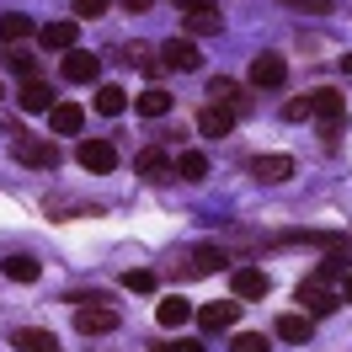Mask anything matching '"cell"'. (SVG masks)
I'll return each instance as SVG.
<instances>
[{"mask_svg":"<svg viewBox=\"0 0 352 352\" xmlns=\"http://www.w3.org/2000/svg\"><path fill=\"white\" fill-rule=\"evenodd\" d=\"M75 331H80V336H107V331H118V309L102 305V299H96V305H80L75 309Z\"/></svg>","mask_w":352,"mask_h":352,"instance_id":"1","label":"cell"},{"mask_svg":"<svg viewBox=\"0 0 352 352\" xmlns=\"http://www.w3.org/2000/svg\"><path fill=\"white\" fill-rule=\"evenodd\" d=\"M309 118H320V129L336 133L342 129V112H347V102H342V91H309Z\"/></svg>","mask_w":352,"mask_h":352,"instance_id":"2","label":"cell"},{"mask_svg":"<svg viewBox=\"0 0 352 352\" xmlns=\"http://www.w3.org/2000/svg\"><path fill=\"white\" fill-rule=\"evenodd\" d=\"M267 288H272V278H267L262 267H235L230 272V294L235 299H267Z\"/></svg>","mask_w":352,"mask_h":352,"instance_id":"3","label":"cell"},{"mask_svg":"<svg viewBox=\"0 0 352 352\" xmlns=\"http://www.w3.org/2000/svg\"><path fill=\"white\" fill-rule=\"evenodd\" d=\"M283 80H288L283 54H256V59H251V86L256 91H272V86H283Z\"/></svg>","mask_w":352,"mask_h":352,"instance_id":"4","label":"cell"},{"mask_svg":"<svg viewBox=\"0 0 352 352\" xmlns=\"http://www.w3.org/2000/svg\"><path fill=\"white\" fill-rule=\"evenodd\" d=\"M294 299L305 305V315H331V309L342 305V294H331V283H315V278H309V283H299V294H294Z\"/></svg>","mask_w":352,"mask_h":352,"instance_id":"5","label":"cell"},{"mask_svg":"<svg viewBox=\"0 0 352 352\" xmlns=\"http://www.w3.org/2000/svg\"><path fill=\"white\" fill-rule=\"evenodd\" d=\"M16 155H22V166H32V171H54L59 166L54 139H16Z\"/></svg>","mask_w":352,"mask_h":352,"instance_id":"6","label":"cell"},{"mask_svg":"<svg viewBox=\"0 0 352 352\" xmlns=\"http://www.w3.org/2000/svg\"><path fill=\"white\" fill-rule=\"evenodd\" d=\"M75 160L86 166V171H96V176H107L112 166H118V150H112L107 139H86L80 150H75Z\"/></svg>","mask_w":352,"mask_h":352,"instance_id":"7","label":"cell"},{"mask_svg":"<svg viewBox=\"0 0 352 352\" xmlns=\"http://www.w3.org/2000/svg\"><path fill=\"white\" fill-rule=\"evenodd\" d=\"M96 75H102V59H96V54H86V48H69V54H65V80L91 86Z\"/></svg>","mask_w":352,"mask_h":352,"instance_id":"8","label":"cell"},{"mask_svg":"<svg viewBox=\"0 0 352 352\" xmlns=\"http://www.w3.org/2000/svg\"><path fill=\"white\" fill-rule=\"evenodd\" d=\"M160 65H166V69H198L203 54L192 48V38H171V43L160 48Z\"/></svg>","mask_w":352,"mask_h":352,"instance_id":"9","label":"cell"},{"mask_svg":"<svg viewBox=\"0 0 352 352\" xmlns=\"http://www.w3.org/2000/svg\"><path fill=\"white\" fill-rule=\"evenodd\" d=\"M133 171L150 176V182H166V176H176V160L166 150H139L133 155Z\"/></svg>","mask_w":352,"mask_h":352,"instance_id":"10","label":"cell"},{"mask_svg":"<svg viewBox=\"0 0 352 352\" xmlns=\"http://www.w3.org/2000/svg\"><path fill=\"white\" fill-rule=\"evenodd\" d=\"M235 320H241V305H235V299H224V305H203V309H198V326H203V331H230Z\"/></svg>","mask_w":352,"mask_h":352,"instance_id":"11","label":"cell"},{"mask_svg":"<svg viewBox=\"0 0 352 352\" xmlns=\"http://www.w3.org/2000/svg\"><path fill=\"white\" fill-rule=\"evenodd\" d=\"M192 315H198V309L187 305V299H182V294H166V299H160V305H155V320H160V326H187V320H192Z\"/></svg>","mask_w":352,"mask_h":352,"instance_id":"12","label":"cell"},{"mask_svg":"<svg viewBox=\"0 0 352 352\" xmlns=\"http://www.w3.org/2000/svg\"><path fill=\"white\" fill-rule=\"evenodd\" d=\"M251 176H262V182H288V176H294V160H288V155H256V160H251Z\"/></svg>","mask_w":352,"mask_h":352,"instance_id":"13","label":"cell"},{"mask_svg":"<svg viewBox=\"0 0 352 352\" xmlns=\"http://www.w3.org/2000/svg\"><path fill=\"white\" fill-rule=\"evenodd\" d=\"M11 347H22V352H59V342H54V331L22 326V331H11Z\"/></svg>","mask_w":352,"mask_h":352,"instance_id":"14","label":"cell"},{"mask_svg":"<svg viewBox=\"0 0 352 352\" xmlns=\"http://www.w3.org/2000/svg\"><path fill=\"white\" fill-rule=\"evenodd\" d=\"M230 129H235V112L219 107V102L198 112V133H208V139H219V133H230Z\"/></svg>","mask_w":352,"mask_h":352,"instance_id":"15","label":"cell"},{"mask_svg":"<svg viewBox=\"0 0 352 352\" xmlns=\"http://www.w3.org/2000/svg\"><path fill=\"white\" fill-rule=\"evenodd\" d=\"M214 32H224V16L214 11V6H203V11H187V38H214Z\"/></svg>","mask_w":352,"mask_h":352,"instance_id":"16","label":"cell"},{"mask_svg":"<svg viewBox=\"0 0 352 352\" xmlns=\"http://www.w3.org/2000/svg\"><path fill=\"white\" fill-rule=\"evenodd\" d=\"M80 123H86V112L75 102H54V112H48V129L54 133H80Z\"/></svg>","mask_w":352,"mask_h":352,"instance_id":"17","label":"cell"},{"mask_svg":"<svg viewBox=\"0 0 352 352\" xmlns=\"http://www.w3.org/2000/svg\"><path fill=\"white\" fill-rule=\"evenodd\" d=\"M139 118H166L171 112V91H160V86H150V91H139Z\"/></svg>","mask_w":352,"mask_h":352,"instance_id":"18","label":"cell"},{"mask_svg":"<svg viewBox=\"0 0 352 352\" xmlns=\"http://www.w3.org/2000/svg\"><path fill=\"white\" fill-rule=\"evenodd\" d=\"M176 176H182V182H203V176H208V155L203 150H182L176 155Z\"/></svg>","mask_w":352,"mask_h":352,"instance_id":"19","label":"cell"},{"mask_svg":"<svg viewBox=\"0 0 352 352\" xmlns=\"http://www.w3.org/2000/svg\"><path fill=\"white\" fill-rule=\"evenodd\" d=\"M315 331V315H278V336L283 342H309Z\"/></svg>","mask_w":352,"mask_h":352,"instance_id":"20","label":"cell"},{"mask_svg":"<svg viewBox=\"0 0 352 352\" xmlns=\"http://www.w3.org/2000/svg\"><path fill=\"white\" fill-rule=\"evenodd\" d=\"M22 107L27 112H54V91L43 80H22Z\"/></svg>","mask_w":352,"mask_h":352,"instance_id":"21","label":"cell"},{"mask_svg":"<svg viewBox=\"0 0 352 352\" xmlns=\"http://www.w3.org/2000/svg\"><path fill=\"white\" fill-rule=\"evenodd\" d=\"M75 38H80V27H75V22H48L43 27V48H65V54H69Z\"/></svg>","mask_w":352,"mask_h":352,"instance_id":"22","label":"cell"},{"mask_svg":"<svg viewBox=\"0 0 352 352\" xmlns=\"http://www.w3.org/2000/svg\"><path fill=\"white\" fill-rule=\"evenodd\" d=\"M208 91H214V102H224L230 112H245V107H251V96H245V91L235 86V80H214Z\"/></svg>","mask_w":352,"mask_h":352,"instance_id":"23","label":"cell"},{"mask_svg":"<svg viewBox=\"0 0 352 352\" xmlns=\"http://www.w3.org/2000/svg\"><path fill=\"white\" fill-rule=\"evenodd\" d=\"M27 32H32V16H22V11H6L0 16V43H22Z\"/></svg>","mask_w":352,"mask_h":352,"instance_id":"24","label":"cell"},{"mask_svg":"<svg viewBox=\"0 0 352 352\" xmlns=\"http://www.w3.org/2000/svg\"><path fill=\"white\" fill-rule=\"evenodd\" d=\"M6 69L22 75V80H38V54H32V48H11V54H6Z\"/></svg>","mask_w":352,"mask_h":352,"instance_id":"25","label":"cell"},{"mask_svg":"<svg viewBox=\"0 0 352 352\" xmlns=\"http://www.w3.org/2000/svg\"><path fill=\"white\" fill-rule=\"evenodd\" d=\"M123 107H129V91L123 86H102L96 91V112H102V118H118Z\"/></svg>","mask_w":352,"mask_h":352,"instance_id":"26","label":"cell"},{"mask_svg":"<svg viewBox=\"0 0 352 352\" xmlns=\"http://www.w3.org/2000/svg\"><path fill=\"white\" fill-rule=\"evenodd\" d=\"M6 278H11V283H38V262H32V256H6Z\"/></svg>","mask_w":352,"mask_h":352,"instance_id":"27","label":"cell"},{"mask_svg":"<svg viewBox=\"0 0 352 352\" xmlns=\"http://www.w3.org/2000/svg\"><path fill=\"white\" fill-rule=\"evenodd\" d=\"M342 278H347V256H342V251H331L326 262L315 267V283H342Z\"/></svg>","mask_w":352,"mask_h":352,"instance_id":"28","label":"cell"},{"mask_svg":"<svg viewBox=\"0 0 352 352\" xmlns=\"http://www.w3.org/2000/svg\"><path fill=\"white\" fill-rule=\"evenodd\" d=\"M219 262H224L219 251H214V245H203V251H192V262H187V272H192V278H203V272H214Z\"/></svg>","mask_w":352,"mask_h":352,"instance_id":"29","label":"cell"},{"mask_svg":"<svg viewBox=\"0 0 352 352\" xmlns=\"http://www.w3.org/2000/svg\"><path fill=\"white\" fill-rule=\"evenodd\" d=\"M75 16H80V22H96V16H107V0H75Z\"/></svg>","mask_w":352,"mask_h":352,"instance_id":"30","label":"cell"},{"mask_svg":"<svg viewBox=\"0 0 352 352\" xmlns=\"http://www.w3.org/2000/svg\"><path fill=\"white\" fill-rule=\"evenodd\" d=\"M230 352H267V336H256V331H241Z\"/></svg>","mask_w":352,"mask_h":352,"instance_id":"31","label":"cell"},{"mask_svg":"<svg viewBox=\"0 0 352 352\" xmlns=\"http://www.w3.org/2000/svg\"><path fill=\"white\" fill-rule=\"evenodd\" d=\"M123 283H129L133 294H150V288H155V272H150V267H139V272H129Z\"/></svg>","mask_w":352,"mask_h":352,"instance_id":"32","label":"cell"},{"mask_svg":"<svg viewBox=\"0 0 352 352\" xmlns=\"http://www.w3.org/2000/svg\"><path fill=\"white\" fill-rule=\"evenodd\" d=\"M283 6H294V11H309V16H320V11H331L336 0H283Z\"/></svg>","mask_w":352,"mask_h":352,"instance_id":"33","label":"cell"},{"mask_svg":"<svg viewBox=\"0 0 352 352\" xmlns=\"http://www.w3.org/2000/svg\"><path fill=\"white\" fill-rule=\"evenodd\" d=\"M118 6H123V11H133V16H139V11H155V0H118Z\"/></svg>","mask_w":352,"mask_h":352,"instance_id":"34","label":"cell"},{"mask_svg":"<svg viewBox=\"0 0 352 352\" xmlns=\"http://www.w3.org/2000/svg\"><path fill=\"white\" fill-rule=\"evenodd\" d=\"M155 352H203V342H176V347H155Z\"/></svg>","mask_w":352,"mask_h":352,"instance_id":"35","label":"cell"},{"mask_svg":"<svg viewBox=\"0 0 352 352\" xmlns=\"http://www.w3.org/2000/svg\"><path fill=\"white\" fill-rule=\"evenodd\" d=\"M182 11H203V6H214V0H176Z\"/></svg>","mask_w":352,"mask_h":352,"instance_id":"36","label":"cell"},{"mask_svg":"<svg viewBox=\"0 0 352 352\" xmlns=\"http://www.w3.org/2000/svg\"><path fill=\"white\" fill-rule=\"evenodd\" d=\"M342 305H352V272L342 278Z\"/></svg>","mask_w":352,"mask_h":352,"instance_id":"37","label":"cell"},{"mask_svg":"<svg viewBox=\"0 0 352 352\" xmlns=\"http://www.w3.org/2000/svg\"><path fill=\"white\" fill-rule=\"evenodd\" d=\"M342 69H347V75H352V54H347V59H342Z\"/></svg>","mask_w":352,"mask_h":352,"instance_id":"38","label":"cell"}]
</instances>
